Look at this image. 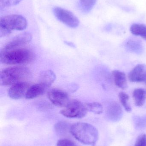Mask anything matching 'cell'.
<instances>
[{
  "label": "cell",
  "mask_w": 146,
  "mask_h": 146,
  "mask_svg": "<svg viewBox=\"0 0 146 146\" xmlns=\"http://www.w3.org/2000/svg\"><path fill=\"white\" fill-rule=\"evenodd\" d=\"M133 98L135 104L141 107L145 104L146 99V92L143 88H136L133 92Z\"/></svg>",
  "instance_id": "obj_16"
},
{
  "label": "cell",
  "mask_w": 146,
  "mask_h": 146,
  "mask_svg": "<svg viewBox=\"0 0 146 146\" xmlns=\"http://www.w3.org/2000/svg\"><path fill=\"white\" fill-rule=\"evenodd\" d=\"M133 119L135 129H143L146 128V115L135 116Z\"/></svg>",
  "instance_id": "obj_22"
},
{
  "label": "cell",
  "mask_w": 146,
  "mask_h": 146,
  "mask_svg": "<svg viewBox=\"0 0 146 146\" xmlns=\"http://www.w3.org/2000/svg\"><path fill=\"white\" fill-rule=\"evenodd\" d=\"M56 77L55 74L51 70L43 71L39 75V83L49 87L55 80Z\"/></svg>",
  "instance_id": "obj_15"
},
{
  "label": "cell",
  "mask_w": 146,
  "mask_h": 146,
  "mask_svg": "<svg viewBox=\"0 0 146 146\" xmlns=\"http://www.w3.org/2000/svg\"><path fill=\"white\" fill-rule=\"evenodd\" d=\"M129 79L131 82H141L146 81V65L140 64L135 66L129 72Z\"/></svg>",
  "instance_id": "obj_11"
},
{
  "label": "cell",
  "mask_w": 146,
  "mask_h": 146,
  "mask_svg": "<svg viewBox=\"0 0 146 146\" xmlns=\"http://www.w3.org/2000/svg\"><path fill=\"white\" fill-rule=\"evenodd\" d=\"M71 126L72 125L67 122H59L55 126L56 133L59 136H65L67 135L69 132L70 133Z\"/></svg>",
  "instance_id": "obj_17"
},
{
  "label": "cell",
  "mask_w": 146,
  "mask_h": 146,
  "mask_svg": "<svg viewBox=\"0 0 146 146\" xmlns=\"http://www.w3.org/2000/svg\"><path fill=\"white\" fill-rule=\"evenodd\" d=\"M125 47L129 51L137 54H142L144 50V47L141 41L135 38H131L128 40L125 44Z\"/></svg>",
  "instance_id": "obj_13"
},
{
  "label": "cell",
  "mask_w": 146,
  "mask_h": 146,
  "mask_svg": "<svg viewBox=\"0 0 146 146\" xmlns=\"http://www.w3.org/2000/svg\"><path fill=\"white\" fill-rule=\"evenodd\" d=\"M145 84H146V81L145 82Z\"/></svg>",
  "instance_id": "obj_26"
},
{
  "label": "cell",
  "mask_w": 146,
  "mask_h": 146,
  "mask_svg": "<svg viewBox=\"0 0 146 146\" xmlns=\"http://www.w3.org/2000/svg\"><path fill=\"white\" fill-rule=\"evenodd\" d=\"M47 88V87L40 83L32 85L30 86L27 92L25 98L33 99L39 97L45 92Z\"/></svg>",
  "instance_id": "obj_12"
},
{
  "label": "cell",
  "mask_w": 146,
  "mask_h": 146,
  "mask_svg": "<svg viewBox=\"0 0 146 146\" xmlns=\"http://www.w3.org/2000/svg\"><path fill=\"white\" fill-rule=\"evenodd\" d=\"M57 146H78L73 141L67 139H62L57 141Z\"/></svg>",
  "instance_id": "obj_24"
},
{
  "label": "cell",
  "mask_w": 146,
  "mask_h": 146,
  "mask_svg": "<svg viewBox=\"0 0 146 146\" xmlns=\"http://www.w3.org/2000/svg\"><path fill=\"white\" fill-rule=\"evenodd\" d=\"M48 97L51 102L58 107H66L70 100L66 92L58 89H53L49 91Z\"/></svg>",
  "instance_id": "obj_7"
},
{
  "label": "cell",
  "mask_w": 146,
  "mask_h": 146,
  "mask_svg": "<svg viewBox=\"0 0 146 146\" xmlns=\"http://www.w3.org/2000/svg\"><path fill=\"white\" fill-rule=\"evenodd\" d=\"M131 33L135 36H140L146 40V26L140 24H134L130 28Z\"/></svg>",
  "instance_id": "obj_18"
},
{
  "label": "cell",
  "mask_w": 146,
  "mask_h": 146,
  "mask_svg": "<svg viewBox=\"0 0 146 146\" xmlns=\"http://www.w3.org/2000/svg\"><path fill=\"white\" fill-rule=\"evenodd\" d=\"M34 54L30 50L19 48L9 50H1L0 61L1 63L7 65H20L32 61Z\"/></svg>",
  "instance_id": "obj_2"
},
{
  "label": "cell",
  "mask_w": 146,
  "mask_h": 146,
  "mask_svg": "<svg viewBox=\"0 0 146 146\" xmlns=\"http://www.w3.org/2000/svg\"><path fill=\"white\" fill-rule=\"evenodd\" d=\"M112 75L117 86L123 90L127 88V82L125 73L118 70H114L112 72Z\"/></svg>",
  "instance_id": "obj_14"
},
{
  "label": "cell",
  "mask_w": 146,
  "mask_h": 146,
  "mask_svg": "<svg viewBox=\"0 0 146 146\" xmlns=\"http://www.w3.org/2000/svg\"><path fill=\"white\" fill-rule=\"evenodd\" d=\"M119 98L121 104L126 111L127 112L131 111L132 108L129 103V96L124 92H121L119 94Z\"/></svg>",
  "instance_id": "obj_21"
},
{
  "label": "cell",
  "mask_w": 146,
  "mask_h": 146,
  "mask_svg": "<svg viewBox=\"0 0 146 146\" xmlns=\"http://www.w3.org/2000/svg\"><path fill=\"white\" fill-rule=\"evenodd\" d=\"M27 26L26 19L21 15H11L2 17L0 21V37L9 35L13 30H25Z\"/></svg>",
  "instance_id": "obj_4"
},
{
  "label": "cell",
  "mask_w": 146,
  "mask_h": 146,
  "mask_svg": "<svg viewBox=\"0 0 146 146\" xmlns=\"http://www.w3.org/2000/svg\"><path fill=\"white\" fill-rule=\"evenodd\" d=\"M85 104L88 111H91L98 115L102 114L103 111V106L98 102L87 103Z\"/></svg>",
  "instance_id": "obj_19"
},
{
  "label": "cell",
  "mask_w": 146,
  "mask_h": 146,
  "mask_svg": "<svg viewBox=\"0 0 146 146\" xmlns=\"http://www.w3.org/2000/svg\"><path fill=\"white\" fill-rule=\"evenodd\" d=\"M54 13L57 19L71 28L77 27L79 24L78 18L70 11L60 7L54 9Z\"/></svg>",
  "instance_id": "obj_6"
},
{
  "label": "cell",
  "mask_w": 146,
  "mask_h": 146,
  "mask_svg": "<svg viewBox=\"0 0 146 146\" xmlns=\"http://www.w3.org/2000/svg\"><path fill=\"white\" fill-rule=\"evenodd\" d=\"M22 0H0L1 9L17 5Z\"/></svg>",
  "instance_id": "obj_23"
},
{
  "label": "cell",
  "mask_w": 146,
  "mask_h": 146,
  "mask_svg": "<svg viewBox=\"0 0 146 146\" xmlns=\"http://www.w3.org/2000/svg\"><path fill=\"white\" fill-rule=\"evenodd\" d=\"M70 133L81 143L95 146L99 139V132L93 125L87 123L79 122L72 125Z\"/></svg>",
  "instance_id": "obj_1"
},
{
  "label": "cell",
  "mask_w": 146,
  "mask_h": 146,
  "mask_svg": "<svg viewBox=\"0 0 146 146\" xmlns=\"http://www.w3.org/2000/svg\"><path fill=\"white\" fill-rule=\"evenodd\" d=\"M30 86L31 85L29 83L25 82L14 84L9 89V96L14 100L25 98L27 92Z\"/></svg>",
  "instance_id": "obj_10"
},
{
  "label": "cell",
  "mask_w": 146,
  "mask_h": 146,
  "mask_svg": "<svg viewBox=\"0 0 146 146\" xmlns=\"http://www.w3.org/2000/svg\"><path fill=\"white\" fill-rule=\"evenodd\" d=\"M105 114L107 120L115 122L121 120L123 115V111L121 105L118 103L112 101L107 104Z\"/></svg>",
  "instance_id": "obj_9"
},
{
  "label": "cell",
  "mask_w": 146,
  "mask_h": 146,
  "mask_svg": "<svg viewBox=\"0 0 146 146\" xmlns=\"http://www.w3.org/2000/svg\"><path fill=\"white\" fill-rule=\"evenodd\" d=\"M134 146H146V135H139L135 141Z\"/></svg>",
  "instance_id": "obj_25"
},
{
  "label": "cell",
  "mask_w": 146,
  "mask_h": 146,
  "mask_svg": "<svg viewBox=\"0 0 146 146\" xmlns=\"http://www.w3.org/2000/svg\"><path fill=\"white\" fill-rule=\"evenodd\" d=\"M32 38L31 34L29 33H23L15 36L4 45L2 50H9L19 48L21 46L29 43Z\"/></svg>",
  "instance_id": "obj_8"
},
{
  "label": "cell",
  "mask_w": 146,
  "mask_h": 146,
  "mask_svg": "<svg viewBox=\"0 0 146 146\" xmlns=\"http://www.w3.org/2000/svg\"><path fill=\"white\" fill-rule=\"evenodd\" d=\"M97 0H80L79 5L81 10L85 13H88L95 6Z\"/></svg>",
  "instance_id": "obj_20"
},
{
  "label": "cell",
  "mask_w": 146,
  "mask_h": 146,
  "mask_svg": "<svg viewBox=\"0 0 146 146\" xmlns=\"http://www.w3.org/2000/svg\"><path fill=\"white\" fill-rule=\"evenodd\" d=\"M88 111L85 104L75 99L70 100L67 106L60 112L68 118H81L85 116Z\"/></svg>",
  "instance_id": "obj_5"
},
{
  "label": "cell",
  "mask_w": 146,
  "mask_h": 146,
  "mask_svg": "<svg viewBox=\"0 0 146 146\" xmlns=\"http://www.w3.org/2000/svg\"><path fill=\"white\" fill-rule=\"evenodd\" d=\"M31 76V72L28 68L23 66L8 68L1 72L0 84L1 86H8L25 82Z\"/></svg>",
  "instance_id": "obj_3"
}]
</instances>
